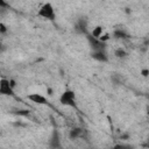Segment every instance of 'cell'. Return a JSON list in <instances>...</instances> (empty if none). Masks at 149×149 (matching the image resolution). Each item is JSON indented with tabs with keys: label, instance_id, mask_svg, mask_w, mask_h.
Returning <instances> with one entry per match:
<instances>
[{
	"label": "cell",
	"instance_id": "1",
	"mask_svg": "<svg viewBox=\"0 0 149 149\" xmlns=\"http://www.w3.org/2000/svg\"><path fill=\"white\" fill-rule=\"evenodd\" d=\"M37 16H40L44 20H48V21H54L56 19V12H55L52 3H50V2L43 3L37 12Z\"/></svg>",
	"mask_w": 149,
	"mask_h": 149
},
{
	"label": "cell",
	"instance_id": "2",
	"mask_svg": "<svg viewBox=\"0 0 149 149\" xmlns=\"http://www.w3.org/2000/svg\"><path fill=\"white\" fill-rule=\"evenodd\" d=\"M59 102L63 106H69V107H76V93L74 91L68 88L62 92L59 95Z\"/></svg>",
	"mask_w": 149,
	"mask_h": 149
},
{
	"label": "cell",
	"instance_id": "3",
	"mask_svg": "<svg viewBox=\"0 0 149 149\" xmlns=\"http://www.w3.org/2000/svg\"><path fill=\"white\" fill-rule=\"evenodd\" d=\"M0 94L6 95V97H14L15 95V91H14V87H13L10 80H8L6 78L0 79Z\"/></svg>",
	"mask_w": 149,
	"mask_h": 149
},
{
	"label": "cell",
	"instance_id": "4",
	"mask_svg": "<svg viewBox=\"0 0 149 149\" xmlns=\"http://www.w3.org/2000/svg\"><path fill=\"white\" fill-rule=\"evenodd\" d=\"M86 38H87V42H88L90 47L93 49V51H105L106 50L107 43L101 42L99 38L93 37L91 34H86Z\"/></svg>",
	"mask_w": 149,
	"mask_h": 149
},
{
	"label": "cell",
	"instance_id": "5",
	"mask_svg": "<svg viewBox=\"0 0 149 149\" xmlns=\"http://www.w3.org/2000/svg\"><path fill=\"white\" fill-rule=\"evenodd\" d=\"M27 99H28L29 101L36 104V105H47V104H48V99H47L43 94L37 93V92H33V93L28 94V95H27Z\"/></svg>",
	"mask_w": 149,
	"mask_h": 149
},
{
	"label": "cell",
	"instance_id": "6",
	"mask_svg": "<svg viewBox=\"0 0 149 149\" xmlns=\"http://www.w3.org/2000/svg\"><path fill=\"white\" fill-rule=\"evenodd\" d=\"M49 146L51 149H59L61 148V139H59V134L57 130H54L49 141Z\"/></svg>",
	"mask_w": 149,
	"mask_h": 149
},
{
	"label": "cell",
	"instance_id": "7",
	"mask_svg": "<svg viewBox=\"0 0 149 149\" xmlns=\"http://www.w3.org/2000/svg\"><path fill=\"white\" fill-rule=\"evenodd\" d=\"M91 57L94 61L100 62V63H107L108 62V56L105 51H93L91 54Z\"/></svg>",
	"mask_w": 149,
	"mask_h": 149
},
{
	"label": "cell",
	"instance_id": "8",
	"mask_svg": "<svg viewBox=\"0 0 149 149\" xmlns=\"http://www.w3.org/2000/svg\"><path fill=\"white\" fill-rule=\"evenodd\" d=\"M83 133H84V130H83L81 128L76 127V128H72V129L70 130V133H69V137H70L71 140H76V139L80 137V136L83 135Z\"/></svg>",
	"mask_w": 149,
	"mask_h": 149
},
{
	"label": "cell",
	"instance_id": "9",
	"mask_svg": "<svg viewBox=\"0 0 149 149\" xmlns=\"http://www.w3.org/2000/svg\"><path fill=\"white\" fill-rule=\"evenodd\" d=\"M113 37L118 40H126L129 37V35L123 30V29H115L113 31Z\"/></svg>",
	"mask_w": 149,
	"mask_h": 149
},
{
	"label": "cell",
	"instance_id": "10",
	"mask_svg": "<svg viewBox=\"0 0 149 149\" xmlns=\"http://www.w3.org/2000/svg\"><path fill=\"white\" fill-rule=\"evenodd\" d=\"M102 31H104V27H101V26H97V27L93 28L91 35H92L93 37H95V38H100V36L102 35Z\"/></svg>",
	"mask_w": 149,
	"mask_h": 149
},
{
	"label": "cell",
	"instance_id": "11",
	"mask_svg": "<svg viewBox=\"0 0 149 149\" xmlns=\"http://www.w3.org/2000/svg\"><path fill=\"white\" fill-rule=\"evenodd\" d=\"M114 55H115L118 58H123V57H126V56H127V52L125 51V49L119 48V49H116V50L114 51Z\"/></svg>",
	"mask_w": 149,
	"mask_h": 149
},
{
	"label": "cell",
	"instance_id": "12",
	"mask_svg": "<svg viewBox=\"0 0 149 149\" xmlns=\"http://www.w3.org/2000/svg\"><path fill=\"white\" fill-rule=\"evenodd\" d=\"M113 149H134V147L129 144H116L113 147Z\"/></svg>",
	"mask_w": 149,
	"mask_h": 149
},
{
	"label": "cell",
	"instance_id": "13",
	"mask_svg": "<svg viewBox=\"0 0 149 149\" xmlns=\"http://www.w3.org/2000/svg\"><path fill=\"white\" fill-rule=\"evenodd\" d=\"M99 40H100L101 42H104V43H107V41L109 40V34H102Z\"/></svg>",
	"mask_w": 149,
	"mask_h": 149
},
{
	"label": "cell",
	"instance_id": "14",
	"mask_svg": "<svg viewBox=\"0 0 149 149\" xmlns=\"http://www.w3.org/2000/svg\"><path fill=\"white\" fill-rule=\"evenodd\" d=\"M6 31H7V27L5 26L3 22H0V33H1V34H5Z\"/></svg>",
	"mask_w": 149,
	"mask_h": 149
},
{
	"label": "cell",
	"instance_id": "15",
	"mask_svg": "<svg viewBox=\"0 0 149 149\" xmlns=\"http://www.w3.org/2000/svg\"><path fill=\"white\" fill-rule=\"evenodd\" d=\"M141 73H142V76L147 77V76L149 74V70H142V71H141Z\"/></svg>",
	"mask_w": 149,
	"mask_h": 149
},
{
	"label": "cell",
	"instance_id": "16",
	"mask_svg": "<svg viewBox=\"0 0 149 149\" xmlns=\"http://www.w3.org/2000/svg\"><path fill=\"white\" fill-rule=\"evenodd\" d=\"M148 100H149V95H148Z\"/></svg>",
	"mask_w": 149,
	"mask_h": 149
},
{
	"label": "cell",
	"instance_id": "17",
	"mask_svg": "<svg viewBox=\"0 0 149 149\" xmlns=\"http://www.w3.org/2000/svg\"><path fill=\"white\" fill-rule=\"evenodd\" d=\"M148 142H149V139H148Z\"/></svg>",
	"mask_w": 149,
	"mask_h": 149
}]
</instances>
